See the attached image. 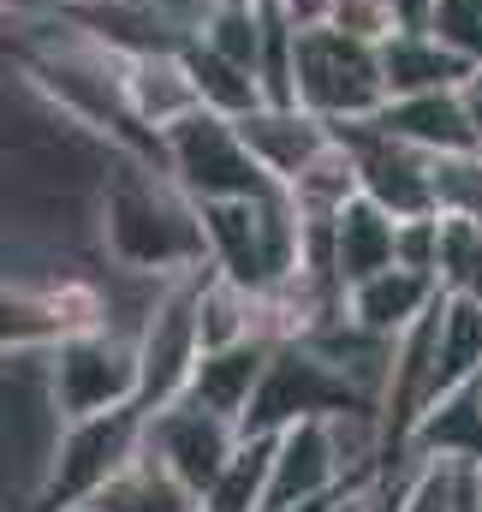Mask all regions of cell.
<instances>
[{
    "instance_id": "1",
    "label": "cell",
    "mask_w": 482,
    "mask_h": 512,
    "mask_svg": "<svg viewBox=\"0 0 482 512\" xmlns=\"http://www.w3.org/2000/svg\"><path fill=\"white\" fill-rule=\"evenodd\" d=\"M102 251L137 280H173L185 268H203V209L161 161L114 155V173L102 179Z\"/></svg>"
},
{
    "instance_id": "2",
    "label": "cell",
    "mask_w": 482,
    "mask_h": 512,
    "mask_svg": "<svg viewBox=\"0 0 482 512\" xmlns=\"http://www.w3.org/2000/svg\"><path fill=\"white\" fill-rule=\"evenodd\" d=\"M143 429L149 411L143 405H120L102 417H78L54 429V453L30 489V512H66V507H90L125 465L143 453Z\"/></svg>"
},
{
    "instance_id": "3",
    "label": "cell",
    "mask_w": 482,
    "mask_h": 512,
    "mask_svg": "<svg viewBox=\"0 0 482 512\" xmlns=\"http://www.w3.org/2000/svg\"><path fill=\"white\" fill-rule=\"evenodd\" d=\"M42 387H48L60 423H78V417H102V411L137 405V387H143L137 328L96 322V328H78V334L54 340V346L42 352Z\"/></svg>"
},
{
    "instance_id": "4",
    "label": "cell",
    "mask_w": 482,
    "mask_h": 512,
    "mask_svg": "<svg viewBox=\"0 0 482 512\" xmlns=\"http://www.w3.org/2000/svg\"><path fill=\"white\" fill-rule=\"evenodd\" d=\"M292 96H298V108H310L334 126L375 120L387 108L381 42H363L340 24H304L298 54H292Z\"/></svg>"
},
{
    "instance_id": "5",
    "label": "cell",
    "mask_w": 482,
    "mask_h": 512,
    "mask_svg": "<svg viewBox=\"0 0 482 512\" xmlns=\"http://www.w3.org/2000/svg\"><path fill=\"white\" fill-rule=\"evenodd\" d=\"M340 411H375L381 417V399L358 387L316 340H280L268 352V370L262 387L244 411V435H280L304 417H340Z\"/></svg>"
},
{
    "instance_id": "6",
    "label": "cell",
    "mask_w": 482,
    "mask_h": 512,
    "mask_svg": "<svg viewBox=\"0 0 482 512\" xmlns=\"http://www.w3.org/2000/svg\"><path fill=\"white\" fill-rule=\"evenodd\" d=\"M209 268L215 262L185 268L173 280H155V292L137 316V364H143L137 405L143 411L173 405L203 358V280H209Z\"/></svg>"
},
{
    "instance_id": "7",
    "label": "cell",
    "mask_w": 482,
    "mask_h": 512,
    "mask_svg": "<svg viewBox=\"0 0 482 512\" xmlns=\"http://www.w3.org/2000/svg\"><path fill=\"white\" fill-rule=\"evenodd\" d=\"M161 167L197 203H227V197H262V191H274L268 167L244 143L239 120L233 114H215V108H197L179 126L161 131Z\"/></svg>"
},
{
    "instance_id": "8",
    "label": "cell",
    "mask_w": 482,
    "mask_h": 512,
    "mask_svg": "<svg viewBox=\"0 0 482 512\" xmlns=\"http://www.w3.org/2000/svg\"><path fill=\"white\" fill-rule=\"evenodd\" d=\"M114 322L108 292L84 274L60 280H12L0 274V358H42L54 340Z\"/></svg>"
},
{
    "instance_id": "9",
    "label": "cell",
    "mask_w": 482,
    "mask_h": 512,
    "mask_svg": "<svg viewBox=\"0 0 482 512\" xmlns=\"http://www.w3.org/2000/svg\"><path fill=\"white\" fill-rule=\"evenodd\" d=\"M244 429L221 411H203L197 399H173L161 411H149V429H143V453L161 459L197 501L209 495V483L227 471V459L239 453Z\"/></svg>"
},
{
    "instance_id": "10",
    "label": "cell",
    "mask_w": 482,
    "mask_h": 512,
    "mask_svg": "<svg viewBox=\"0 0 482 512\" xmlns=\"http://www.w3.org/2000/svg\"><path fill=\"white\" fill-rule=\"evenodd\" d=\"M346 137L352 161H358V185L369 203H381L387 215L411 221V215H435V155L381 131L375 120H352V126H334Z\"/></svg>"
},
{
    "instance_id": "11",
    "label": "cell",
    "mask_w": 482,
    "mask_h": 512,
    "mask_svg": "<svg viewBox=\"0 0 482 512\" xmlns=\"http://www.w3.org/2000/svg\"><path fill=\"white\" fill-rule=\"evenodd\" d=\"M352 459H346V441L334 429V417H304L292 429L274 435V477H268V507L262 512H292L340 483H352Z\"/></svg>"
},
{
    "instance_id": "12",
    "label": "cell",
    "mask_w": 482,
    "mask_h": 512,
    "mask_svg": "<svg viewBox=\"0 0 482 512\" xmlns=\"http://www.w3.org/2000/svg\"><path fill=\"white\" fill-rule=\"evenodd\" d=\"M60 18H72L84 36H96L102 48H114L120 60H137V54H173L185 48L197 30L167 12L161 0H72Z\"/></svg>"
},
{
    "instance_id": "13",
    "label": "cell",
    "mask_w": 482,
    "mask_h": 512,
    "mask_svg": "<svg viewBox=\"0 0 482 512\" xmlns=\"http://www.w3.org/2000/svg\"><path fill=\"white\" fill-rule=\"evenodd\" d=\"M244 143L256 149V161L268 167V179L274 185H292L328 143H334V120H322V114H310V108H280V102H262L256 114H244L239 120Z\"/></svg>"
},
{
    "instance_id": "14",
    "label": "cell",
    "mask_w": 482,
    "mask_h": 512,
    "mask_svg": "<svg viewBox=\"0 0 482 512\" xmlns=\"http://www.w3.org/2000/svg\"><path fill=\"white\" fill-rule=\"evenodd\" d=\"M435 304H441V280L423 274V268H405V262L369 274V280H358V286L346 292V316H352L358 328H369V334H381V340H399V334L417 328Z\"/></svg>"
},
{
    "instance_id": "15",
    "label": "cell",
    "mask_w": 482,
    "mask_h": 512,
    "mask_svg": "<svg viewBox=\"0 0 482 512\" xmlns=\"http://www.w3.org/2000/svg\"><path fill=\"white\" fill-rule=\"evenodd\" d=\"M375 126L429 149V155H453V149H477L471 126V90H417V96H387V108L375 114Z\"/></svg>"
},
{
    "instance_id": "16",
    "label": "cell",
    "mask_w": 482,
    "mask_h": 512,
    "mask_svg": "<svg viewBox=\"0 0 482 512\" xmlns=\"http://www.w3.org/2000/svg\"><path fill=\"white\" fill-rule=\"evenodd\" d=\"M125 96H131L137 126L149 131L155 143H161V131H167V126H179L185 114H197V108H203L197 78H191V66H185V48L125 60Z\"/></svg>"
},
{
    "instance_id": "17",
    "label": "cell",
    "mask_w": 482,
    "mask_h": 512,
    "mask_svg": "<svg viewBox=\"0 0 482 512\" xmlns=\"http://www.w3.org/2000/svg\"><path fill=\"white\" fill-rule=\"evenodd\" d=\"M381 72H387V96H417V90H471L477 60H465L453 42H441L435 30H393L381 42Z\"/></svg>"
},
{
    "instance_id": "18",
    "label": "cell",
    "mask_w": 482,
    "mask_h": 512,
    "mask_svg": "<svg viewBox=\"0 0 482 512\" xmlns=\"http://www.w3.org/2000/svg\"><path fill=\"white\" fill-rule=\"evenodd\" d=\"M268 352H274V340L209 346V352L197 358V370H191V382H185L179 399H197L203 411H221V417L244 423V411H250V399H256V387H262V370H268Z\"/></svg>"
},
{
    "instance_id": "19",
    "label": "cell",
    "mask_w": 482,
    "mask_h": 512,
    "mask_svg": "<svg viewBox=\"0 0 482 512\" xmlns=\"http://www.w3.org/2000/svg\"><path fill=\"white\" fill-rule=\"evenodd\" d=\"M411 459H477L482 465V393H477V382L453 387L447 399H435L411 423L405 453H399V471Z\"/></svg>"
},
{
    "instance_id": "20",
    "label": "cell",
    "mask_w": 482,
    "mask_h": 512,
    "mask_svg": "<svg viewBox=\"0 0 482 512\" xmlns=\"http://www.w3.org/2000/svg\"><path fill=\"white\" fill-rule=\"evenodd\" d=\"M393 262H399V215H387L369 197H352L334 221V268H340L346 292L369 274L393 268Z\"/></svg>"
},
{
    "instance_id": "21",
    "label": "cell",
    "mask_w": 482,
    "mask_h": 512,
    "mask_svg": "<svg viewBox=\"0 0 482 512\" xmlns=\"http://www.w3.org/2000/svg\"><path fill=\"white\" fill-rule=\"evenodd\" d=\"M477 376H482V304L441 292V310H435V399H447L453 387L477 382Z\"/></svg>"
},
{
    "instance_id": "22",
    "label": "cell",
    "mask_w": 482,
    "mask_h": 512,
    "mask_svg": "<svg viewBox=\"0 0 482 512\" xmlns=\"http://www.w3.org/2000/svg\"><path fill=\"white\" fill-rule=\"evenodd\" d=\"M96 512H197L203 501L161 465V459H149V453H137L131 465H125L120 477L90 501Z\"/></svg>"
},
{
    "instance_id": "23",
    "label": "cell",
    "mask_w": 482,
    "mask_h": 512,
    "mask_svg": "<svg viewBox=\"0 0 482 512\" xmlns=\"http://www.w3.org/2000/svg\"><path fill=\"white\" fill-rule=\"evenodd\" d=\"M292 191V203H298V215L304 221H340V209L352 203V197H363L358 185V161H352V149H346V137L334 131V143L286 185Z\"/></svg>"
},
{
    "instance_id": "24",
    "label": "cell",
    "mask_w": 482,
    "mask_h": 512,
    "mask_svg": "<svg viewBox=\"0 0 482 512\" xmlns=\"http://www.w3.org/2000/svg\"><path fill=\"white\" fill-rule=\"evenodd\" d=\"M185 66H191V78H197V96H203V108H215V114H256L262 102H268V90H262V78L239 66V60H221L215 48H203L197 36L185 42Z\"/></svg>"
},
{
    "instance_id": "25",
    "label": "cell",
    "mask_w": 482,
    "mask_h": 512,
    "mask_svg": "<svg viewBox=\"0 0 482 512\" xmlns=\"http://www.w3.org/2000/svg\"><path fill=\"white\" fill-rule=\"evenodd\" d=\"M268 477H274V435H244L227 471L209 483L203 512H262L268 507Z\"/></svg>"
},
{
    "instance_id": "26",
    "label": "cell",
    "mask_w": 482,
    "mask_h": 512,
    "mask_svg": "<svg viewBox=\"0 0 482 512\" xmlns=\"http://www.w3.org/2000/svg\"><path fill=\"white\" fill-rule=\"evenodd\" d=\"M197 42L215 48L221 60H239V66H262V6L256 0H215L197 24ZM262 78V72H256Z\"/></svg>"
},
{
    "instance_id": "27",
    "label": "cell",
    "mask_w": 482,
    "mask_h": 512,
    "mask_svg": "<svg viewBox=\"0 0 482 512\" xmlns=\"http://www.w3.org/2000/svg\"><path fill=\"white\" fill-rule=\"evenodd\" d=\"M435 280H441V292H453V298H477L482 304V221H459V215H447Z\"/></svg>"
},
{
    "instance_id": "28",
    "label": "cell",
    "mask_w": 482,
    "mask_h": 512,
    "mask_svg": "<svg viewBox=\"0 0 482 512\" xmlns=\"http://www.w3.org/2000/svg\"><path fill=\"white\" fill-rule=\"evenodd\" d=\"M435 209L459 221H482V149L435 155Z\"/></svg>"
},
{
    "instance_id": "29",
    "label": "cell",
    "mask_w": 482,
    "mask_h": 512,
    "mask_svg": "<svg viewBox=\"0 0 482 512\" xmlns=\"http://www.w3.org/2000/svg\"><path fill=\"white\" fill-rule=\"evenodd\" d=\"M429 30H435L441 42H453L465 60H477L482 66V0H441Z\"/></svg>"
},
{
    "instance_id": "30",
    "label": "cell",
    "mask_w": 482,
    "mask_h": 512,
    "mask_svg": "<svg viewBox=\"0 0 482 512\" xmlns=\"http://www.w3.org/2000/svg\"><path fill=\"white\" fill-rule=\"evenodd\" d=\"M441 233H447V215H441V209H435V215L399 221V262L435 274V268H441Z\"/></svg>"
},
{
    "instance_id": "31",
    "label": "cell",
    "mask_w": 482,
    "mask_h": 512,
    "mask_svg": "<svg viewBox=\"0 0 482 512\" xmlns=\"http://www.w3.org/2000/svg\"><path fill=\"white\" fill-rule=\"evenodd\" d=\"M328 24L352 30V36H363V42H387V36H393L387 0H334V6H328Z\"/></svg>"
},
{
    "instance_id": "32",
    "label": "cell",
    "mask_w": 482,
    "mask_h": 512,
    "mask_svg": "<svg viewBox=\"0 0 482 512\" xmlns=\"http://www.w3.org/2000/svg\"><path fill=\"white\" fill-rule=\"evenodd\" d=\"M381 489H387L381 477H352V483H340V489H328V495H316V501H304L292 512H375Z\"/></svg>"
},
{
    "instance_id": "33",
    "label": "cell",
    "mask_w": 482,
    "mask_h": 512,
    "mask_svg": "<svg viewBox=\"0 0 482 512\" xmlns=\"http://www.w3.org/2000/svg\"><path fill=\"white\" fill-rule=\"evenodd\" d=\"M435 6H441V0H387L393 30H429V24H435Z\"/></svg>"
},
{
    "instance_id": "34",
    "label": "cell",
    "mask_w": 482,
    "mask_h": 512,
    "mask_svg": "<svg viewBox=\"0 0 482 512\" xmlns=\"http://www.w3.org/2000/svg\"><path fill=\"white\" fill-rule=\"evenodd\" d=\"M280 6H286V12L298 18V30H304V24H328V6H334V0H280Z\"/></svg>"
},
{
    "instance_id": "35",
    "label": "cell",
    "mask_w": 482,
    "mask_h": 512,
    "mask_svg": "<svg viewBox=\"0 0 482 512\" xmlns=\"http://www.w3.org/2000/svg\"><path fill=\"white\" fill-rule=\"evenodd\" d=\"M72 0H12V18H48V12H66Z\"/></svg>"
},
{
    "instance_id": "36",
    "label": "cell",
    "mask_w": 482,
    "mask_h": 512,
    "mask_svg": "<svg viewBox=\"0 0 482 512\" xmlns=\"http://www.w3.org/2000/svg\"><path fill=\"white\" fill-rule=\"evenodd\" d=\"M471 126H477V149H482V96H471Z\"/></svg>"
},
{
    "instance_id": "37",
    "label": "cell",
    "mask_w": 482,
    "mask_h": 512,
    "mask_svg": "<svg viewBox=\"0 0 482 512\" xmlns=\"http://www.w3.org/2000/svg\"><path fill=\"white\" fill-rule=\"evenodd\" d=\"M471 96H482V66L471 72Z\"/></svg>"
},
{
    "instance_id": "38",
    "label": "cell",
    "mask_w": 482,
    "mask_h": 512,
    "mask_svg": "<svg viewBox=\"0 0 482 512\" xmlns=\"http://www.w3.org/2000/svg\"><path fill=\"white\" fill-rule=\"evenodd\" d=\"M6 12H12V0H0V18H6Z\"/></svg>"
},
{
    "instance_id": "39",
    "label": "cell",
    "mask_w": 482,
    "mask_h": 512,
    "mask_svg": "<svg viewBox=\"0 0 482 512\" xmlns=\"http://www.w3.org/2000/svg\"><path fill=\"white\" fill-rule=\"evenodd\" d=\"M6 364H12V358H0V382H6Z\"/></svg>"
},
{
    "instance_id": "40",
    "label": "cell",
    "mask_w": 482,
    "mask_h": 512,
    "mask_svg": "<svg viewBox=\"0 0 482 512\" xmlns=\"http://www.w3.org/2000/svg\"><path fill=\"white\" fill-rule=\"evenodd\" d=\"M66 512H96V507H66Z\"/></svg>"
},
{
    "instance_id": "41",
    "label": "cell",
    "mask_w": 482,
    "mask_h": 512,
    "mask_svg": "<svg viewBox=\"0 0 482 512\" xmlns=\"http://www.w3.org/2000/svg\"><path fill=\"white\" fill-rule=\"evenodd\" d=\"M477 393H482V376H477Z\"/></svg>"
},
{
    "instance_id": "42",
    "label": "cell",
    "mask_w": 482,
    "mask_h": 512,
    "mask_svg": "<svg viewBox=\"0 0 482 512\" xmlns=\"http://www.w3.org/2000/svg\"><path fill=\"white\" fill-rule=\"evenodd\" d=\"M197 512H203V507H197Z\"/></svg>"
}]
</instances>
